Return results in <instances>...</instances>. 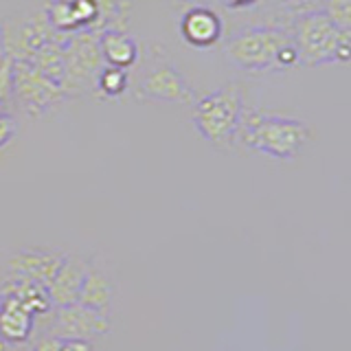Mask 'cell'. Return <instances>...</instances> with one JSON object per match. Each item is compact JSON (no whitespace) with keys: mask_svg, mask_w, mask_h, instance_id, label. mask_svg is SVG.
<instances>
[{"mask_svg":"<svg viewBox=\"0 0 351 351\" xmlns=\"http://www.w3.org/2000/svg\"><path fill=\"white\" fill-rule=\"evenodd\" d=\"M312 141L310 125L301 119L246 108L237 130V145L274 160L290 162L299 158Z\"/></svg>","mask_w":351,"mask_h":351,"instance_id":"obj_1","label":"cell"},{"mask_svg":"<svg viewBox=\"0 0 351 351\" xmlns=\"http://www.w3.org/2000/svg\"><path fill=\"white\" fill-rule=\"evenodd\" d=\"M226 60L244 73L285 71L299 64V53L292 42L290 29L257 25L230 36L224 44Z\"/></svg>","mask_w":351,"mask_h":351,"instance_id":"obj_2","label":"cell"},{"mask_svg":"<svg viewBox=\"0 0 351 351\" xmlns=\"http://www.w3.org/2000/svg\"><path fill=\"white\" fill-rule=\"evenodd\" d=\"M244 95L237 84H226L200 97L193 104L191 123L206 143L217 149H233L237 145V130L244 114Z\"/></svg>","mask_w":351,"mask_h":351,"instance_id":"obj_3","label":"cell"},{"mask_svg":"<svg viewBox=\"0 0 351 351\" xmlns=\"http://www.w3.org/2000/svg\"><path fill=\"white\" fill-rule=\"evenodd\" d=\"M290 36L303 66L351 62V33L338 31L321 9L296 18Z\"/></svg>","mask_w":351,"mask_h":351,"instance_id":"obj_4","label":"cell"},{"mask_svg":"<svg viewBox=\"0 0 351 351\" xmlns=\"http://www.w3.org/2000/svg\"><path fill=\"white\" fill-rule=\"evenodd\" d=\"M64 62H66L64 93L71 95L73 90L75 93L84 90L101 73L104 55L101 49H99V40L93 38V33H75L73 38H66Z\"/></svg>","mask_w":351,"mask_h":351,"instance_id":"obj_5","label":"cell"},{"mask_svg":"<svg viewBox=\"0 0 351 351\" xmlns=\"http://www.w3.org/2000/svg\"><path fill=\"white\" fill-rule=\"evenodd\" d=\"M14 95L31 114H42L58 106L66 97L64 88L44 77L31 62H18L14 66Z\"/></svg>","mask_w":351,"mask_h":351,"instance_id":"obj_6","label":"cell"},{"mask_svg":"<svg viewBox=\"0 0 351 351\" xmlns=\"http://www.w3.org/2000/svg\"><path fill=\"white\" fill-rule=\"evenodd\" d=\"M108 332H110V318L82 303L60 305L51 327V336L55 338L88 340L93 336H104Z\"/></svg>","mask_w":351,"mask_h":351,"instance_id":"obj_7","label":"cell"},{"mask_svg":"<svg viewBox=\"0 0 351 351\" xmlns=\"http://www.w3.org/2000/svg\"><path fill=\"white\" fill-rule=\"evenodd\" d=\"M138 95L143 99L169 104H193V90L184 82L182 73L173 64L162 62L143 77L138 84Z\"/></svg>","mask_w":351,"mask_h":351,"instance_id":"obj_8","label":"cell"},{"mask_svg":"<svg viewBox=\"0 0 351 351\" xmlns=\"http://www.w3.org/2000/svg\"><path fill=\"white\" fill-rule=\"evenodd\" d=\"M222 18H219L211 7L197 5L184 11L180 20V33L186 44L195 49H211L222 40Z\"/></svg>","mask_w":351,"mask_h":351,"instance_id":"obj_9","label":"cell"},{"mask_svg":"<svg viewBox=\"0 0 351 351\" xmlns=\"http://www.w3.org/2000/svg\"><path fill=\"white\" fill-rule=\"evenodd\" d=\"M64 255L55 250H22L14 255L7 263V270L11 277H22V279H33L40 281L49 288V283L58 274V270L64 263Z\"/></svg>","mask_w":351,"mask_h":351,"instance_id":"obj_10","label":"cell"},{"mask_svg":"<svg viewBox=\"0 0 351 351\" xmlns=\"http://www.w3.org/2000/svg\"><path fill=\"white\" fill-rule=\"evenodd\" d=\"M33 314L18 296L9 292H0V338L5 343L18 345L27 340L33 329Z\"/></svg>","mask_w":351,"mask_h":351,"instance_id":"obj_11","label":"cell"},{"mask_svg":"<svg viewBox=\"0 0 351 351\" xmlns=\"http://www.w3.org/2000/svg\"><path fill=\"white\" fill-rule=\"evenodd\" d=\"M90 268H93L90 263L82 257H66L62 268L49 283V294H51L53 305L60 307V305L77 303V296H80L84 279Z\"/></svg>","mask_w":351,"mask_h":351,"instance_id":"obj_12","label":"cell"},{"mask_svg":"<svg viewBox=\"0 0 351 351\" xmlns=\"http://www.w3.org/2000/svg\"><path fill=\"white\" fill-rule=\"evenodd\" d=\"M99 49H101L104 60L108 66H117V69H130L138 62V42L128 36L123 29H108L99 36Z\"/></svg>","mask_w":351,"mask_h":351,"instance_id":"obj_13","label":"cell"},{"mask_svg":"<svg viewBox=\"0 0 351 351\" xmlns=\"http://www.w3.org/2000/svg\"><path fill=\"white\" fill-rule=\"evenodd\" d=\"M77 303L108 316L110 305H112V283H110V279L99 268L88 270L80 296H77Z\"/></svg>","mask_w":351,"mask_h":351,"instance_id":"obj_14","label":"cell"},{"mask_svg":"<svg viewBox=\"0 0 351 351\" xmlns=\"http://www.w3.org/2000/svg\"><path fill=\"white\" fill-rule=\"evenodd\" d=\"M97 90L106 97H121L128 90V73L117 66H106L97 77Z\"/></svg>","mask_w":351,"mask_h":351,"instance_id":"obj_15","label":"cell"},{"mask_svg":"<svg viewBox=\"0 0 351 351\" xmlns=\"http://www.w3.org/2000/svg\"><path fill=\"white\" fill-rule=\"evenodd\" d=\"M323 0H259L257 5H266L268 9H274L277 14L283 16H292L294 20L301 18L310 11H318L321 9Z\"/></svg>","mask_w":351,"mask_h":351,"instance_id":"obj_16","label":"cell"},{"mask_svg":"<svg viewBox=\"0 0 351 351\" xmlns=\"http://www.w3.org/2000/svg\"><path fill=\"white\" fill-rule=\"evenodd\" d=\"M321 11L343 33H351V0H323Z\"/></svg>","mask_w":351,"mask_h":351,"instance_id":"obj_17","label":"cell"},{"mask_svg":"<svg viewBox=\"0 0 351 351\" xmlns=\"http://www.w3.org/2000/svg\"><path fill=\"white\" fill-rule=\"evenodd\" d=\"M14 66H16V60L11 58V55H3L0 58V108H3L11 95H14Z\"/></svg>","mask_w":351,"mask_h":351,"instance_id":"obj_18","label":"cell"},{"mask_svg":"<svg viewBox=\"0 0 351 351\" xmlns=\"http://www.w3.org/2000/svg\"><path fill=\"white\" fill-rule=\"evenodd\" d=\"M53 338V347L55 351H93L90 343L88 340H80V338Z\"/></svg>","mask_w":351,"mask_h":351,"instance_id":"obj_19","label":"cell"},{"mask_svg":"<svg viewBox=\"0 0 351 351\" xmlns=\"http://www.w3.org/2000/svg\"><path fill=\"white\" fill-rule=\"evenodd\" d=\"M14 134H16V121L9 114L0 112V147H5L14 138Z\"/></svg>","mask_w":351,"mask_h":351,"instance_id":"obj_20","label":"cell"},{"mask_svg":"<svg viewBox=\"0 0 351 351\" xmlns=\"http://www.w3.org/2000/svg\"><path fill=\"white\" fill-rule=\"evenodd\" d=\"M257 3H259V0H224V5L230 7V9H246V7H252Z\"/></svg>","mask_w":351,"mask_h":351,"instance_id":"obj_21","label":"cell"},{"mask_svg":"<svg viewBox=\"0 0 351 351\" xmlns=\"http://www.w3.org/2000/svg\"><path fill=\"white\" fill-rule=\"evenodd\" d=\"M36 351H55V347H53V338L49 336V338L40 340L38 347H36Z\"/></svg>","mask_w":351,"mask_h":351,"instance_id":"obj_22","label":"cell"},{"mask_svg":"<svg viewBox=\"0 0 351 351\" xmlns=\"http://www.w3.org/2000/svg\"><path fill=\"white\" fill-rule=\"evenodd\" d=\"M176 3H186V5H191V7H197V5L208 3V0H176Z\"/></svg>","mask_w":351,"mask_h":351,"instance_id":"obj_23","label":"cell"},{"mask_svg":"<svg viewBox=\"0 0 351 351\" xmlns=\"http://www.w3.org/2000/svg\"><path fill=\"white\" fill-rule=\"evenodd\" d=\"M0 44H3V29H0Z\"/></svg>","mask_w":351,"mask_h":351,"instance_id":"obj_24","label":"cell"}]
</instances>
